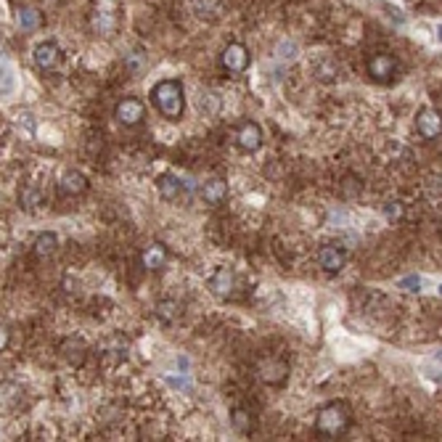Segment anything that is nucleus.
<instances>
[{
    "label": "nucleus",
    "mask_w": 442,
    "mask_h": 442,
    "mask_svg": "<svg viewBox=\"0 0 442 442\" xmlns=\"http://www.w3.org/2000/svg\"><path fill=\"white\" fill-rule=\"evenodd\" d=\"M236 144H239V149L247 151V154L260 151V149H263V130H260V125L251 120L241 122L239 130H236Z\"/></svg>",
    "instance_id": "0eeeda50"
},
{
    "label": "nucleus",
    "mask_w": 442,
    "mask_h": 442,
    "mask_svg": "<svg viewBox=\"0 0 442 442\" xmlns=\"http://www.w3.org/2000/svg\"><path fill=\"white\" fill-rule=\"evenodd\" d=\"M61 352H64V358L69 360L72 366H83L85 358H88V345H85L83 339H77V336H69L61 345Z\"/></svg>",
    "instance_id": "2eb2a0df"
},
{
    "label": "nucleus",
    "mask_w": 442,
    "mask_h": 442,
    "mask_svg": "<svg viewBox=\"0 0 442 442\" xmlns=\"http://www.w3.org/2000/svg\"><path fill=\"white\" fill-rule=\"evenodd\" d=\"M156 318L170 326V323H175L180 318V305L175 299H162L159 305H156Z\"/></svg>",
    "instance_id": "412c9836"
},
{
    "label": "nucleus",
    "mask_w": 442,
    "mask_h": 442,
    "mask_svg": "<svg viewBox=\"0 0 442 442\" xmlns=\"http://www.w3.org/2000/svg\"><path fill=\"white\" fill-rule=\"evenodd\" d=\"M180 188H183V183H180L175 175H170V172L156 178V191H159V196H162L165 202H175L180 196Z\"/></svg>",
    "instance_id": "dca6fc26"
},
{
    "label": "nucleus",
    "mask_w": 442,
    "mask_h": 442,
    "mask_svg": "<svg viewBox=\"0 0 442 442\" xmlns=\"http://www.w3.org/2000/svg\"><path fill=\"white\" fill-rule=\"evenodd\" d=\"M16 19H19L22 29H27V32H35V29H40V27L46 25L43 13L37 11V8H32V6H22V8L16 11Z\"/></svg>",
    "instance_id": "f3484780"
},
{
    "label": "nucleus",
    "mask_w": 442,
    "mask_h": 442,
    "mask_svg": "<svg viewBox=\"0 0 442 442\" xmlns=\"http://www.w3.org/2000/svg\"><path fill=\"white\" fill-rule=\"evenodd\" d=\"M403 286H406V291H418L421 281H418L416 275H410V278H406V281H403Z\"/></svg>",
    "instance_id": "bb28decb"
},
{
    "label": "nucleus",
    "mask_w": 442,
    "mask_h": 442,
    "mask_svg": "<svg viewBox=\"0 0 442 442\" xmlns=\"http://www.w3.org/2000/svg\"><path fill=\"white\" fill-rule=\"evenodd\" d=\"M397 59H394L392 53H376V56H371L368 59V77L371 80H376V83H392L394 74H397Z\"/></svg>",
    "instance_id": "20e7f679"
},
{
    "label": "nucleus",
    "mask_w": 442,
    "mask_h": 442,
    "mask_svg": "<svg viewBox=\"0 0 442 442\" xmlns=\"http://www.w3.org/2000/svg\"><path fill=\"white\" fill-rule=\"evenodd\" d=\"M32 59H35V64L40 67V69H56L61 64V48L56 46V43H40V46H35V50H32Z\"/></svg>",
    "instance_id": "9b49d317"
},
{
    "label": "nucleus",
    "mask_w": 442,
    "mask_h": 442,
    "mask_svg": "<svg viewBox=\"0 0 442 442\" xmlns=\"http://www.w3.org/2000/svg\"><path fill=\"white\" fill-rule=\"evenodd\" d=\"M318 265H321L326 273H339L347 265V251L339 244H323L318 249Z\"/></svg>",
    "instance_id": "1a4fd4ad"
},
{
    "label": "nucleus",
    "mask_w": 442,
    "mask_h": 442,
    "mask_svg": "<svg viewBox=\"0 0 442 442\" xmlns=\"http://www.w3.org/2000/svg\"><path fill=\"white\" fill-rule=\"evenodd\" d=\"M19 204H22L25 212H35L37 207L43 204V193L37 191L35 186H25L22 193H19Z\"/></svg>",
    "instance_id": "4be33fe9"
},
{
    "label": "nucleus",
    "mask_w": 442,
    "mask_h": 442,
    "mask_svg": "<svg viewBox=\"0 0 442 442\" xmlns=\"http://www.w3.org/2000/svg\"><path fill=\"white\" fill-rule=\"evenodd\" d=\"M202 202L209 204V207H217V204H223L228 199V183L223 178H212L207 180L202 186Z\"/></svg>",
    "instance_id": "ddd939ff"
},
{
    "label": "nucleus",
    "mask_w": 442,
    "mask_h": 442,
    "mask_svg": "<svg viewBox=\"0 0 442 442\" xmlns=\"http://www.w3.org/2000/svg\"><path fill=\"white\" fill-rule=\"evenodd\" d=\"M220 64H223V69H228L230 74H241L249 69L251 64V53L247 46H241V43H228L223 53H220Z\"/></svg>",
    "instance_id": "7ed1b4c3"
},
{
    "label": "nucleus",
    "mask_w": 442,
    "mask_h": 442,
    "mask_svg": "<svg viewBox=\"0 0 442 442\" xmlns=\"http://www.w3.org/2000/svg\"><path fill=\"white\" fill-rule=\"evenodd\" d=\"M56 249H59V236H56V233H50V230L37 233V239H35V254L37 257H50Z\"/></svg>",
    "instance_id": "aec40b11"
},
{
    "label": "nucleus",
    "mask_w": 442,
    "mask_h": 442,
    "mask_svg": "<svg viewBox=\"0 0 442 442\" xmlns=\"http://www.w3.org/2000/svg\"><path fill=\"white\" fill-rule=\"evenodd\" d=\"M318 80H323V83H334L336 80V64H331V61L326 59L321 61V67H318Z\"/></svg>",
    "instance_id": "393cba45"
},
{
    "label": "nucleus",
    "mask_w": 442,
    "mask_h": 442,
    "mask_svg": "<svg viewBox=\"0 0 442 442\" xmlns=\"http://www.w3.org/2000/svg\"><path fill=\"white\" fill-rule=\"evenodd\" d=\"M151 104L154 109L165 117V120H180L183 111H186V90H183V83L180 80H162L151 88Z\"/></svg>",
    "instance_id": "f257e3e1"
},
{
    "label": "nucleus",
    "mask_w": 442,
    "mask_h": 442,
    "mask_svg": "<svg viewBox=\"0 0 442 442\" xmlns=\"http://www.w3.org/2000/svg\"><path fill=\"white\" fill-rule=\"evenodd\" d=\"M360 193H363V183H360L358 175H345V180H342V199L352 202V199H360Z\"/></svg>",
    "instance_id": "5701e85b"
},
{
    "label": "nucleus",
    "mask_w": 442,
    "mask_h": 442,
    "mask_svg": "<svg viewBox=\"0 0 442 442\" xmlns=\"http://www.w3.org/2000/svg\"><path fill=\"white\" fill-rule=\"evenodd\" d=\"M8 342H11V331H8V326L0 323V352L8 347Z\"/></svg>",
    "instance_id": "a878e982"
},
{
    "label": "nucleus",
    "mask_w": 442,
    "mask_h": 442,
    "mask_svg": "<svg viewBox=\"0 0 442 442\" xmlns=\"http://www.w3.org/2000/svg\"><path fill=\"white\" fill-rule=\"evenodd\" d=\"M384 217L389 220V223H397V220H403L406 217V207H403V202H397V199H392V202L384 204Z\"/></svg>",
    "instance_id": "b1692460"
},
{
    "label": "nucleus",
    "mask_w": 442,
    "mask_h": 442,
    "mask_svg": "<svg viewBox=\"0 0 442 442\" xmlns=\"http://www.w3.org/2000/svg\"><path fill=\"white\" fill-rule=\"evenodd\" d=\"M352 424V413L345 403H329L315 416V431L321 437H342Z\"/></svg>",
    "instance_id": "f03ea898"
},
{
    "label": "nucleus",
    "mask_w": 442,
    "mask_h": 442,
    "mask_svg": "<svg viewBox=\"0 0 442 442\" xmlns=\"http://www.w3.org/2000/svg\"><path fill=\"white\" fill-rule=\"evenodd\" d=\"M59 191L64 196H83L88 191V178L77 170H67L59 180Z\"/></svg>",
    "instance_id": "f8f14e48"
},
{
    "label": "nucleus",
    "mask_w": 442,
    "mask_h": 442,
    "mask_svg": "<svg viewBox=\"0 0 442 442\" xmlns=\"http://www.w3.org/2000/svg\"><path fill=\"white\" fill-rule=\"evenodd\" d=\"M257 376H260V382L270 384V387H278V384L286 382L289 363L281 358H265L260 360V366H257Z\"/></svg>",
    "instance_id": "423d86ee"
},
{
    "label": "nucleus",
    "mask_w": 442,
    "mask_h": 442,
    "mask_svg": "<svg viewBox=\"0 0 442 442\" xmlns=\"http://www.w3.org/2000/svg\"><path fill=\"white\" fill-rule=\"evenodd\" d=\"M167 247L165 244H149L144 251H141V265L146 270H162L167 265Z\"/></svg>",
    "instance_id": "4468645a"
},
{
    "label": "nucleus",
    "mask_w": 442,
    "mask_h": 442,
    "mask_svg": "<svg viewBox=\"0 0 442 442\" xmlns=\"http://www.w3.org/2000/svg\"><path fill=\"white\" fill-rule=\"evenodd\" d=\"M114 120L125 125V127H135V125H141L146 120V106L144 101H138V98H125L120 101L117 106H114Z\"/></svg>",
    "instance_id": "39448f33"
},
{
    "label": "nucleus",
    "mask_w": 442,
    "mask_h": 442,
    "mask_svg": "<svg viewBox=\"0 0 442 442\" xmlns=\"http://www.w3.org/2000/svg\"><path fill=\"white\" fill-rule=\"evenodd\" d=\"M230 427L239 431V434H251L254 431V416H251L247 408H233L230 410Z\"/></svg>",
    "instance_id": "a211bd4d"
},
{
    "label": "nucleus",
    "mask_w": 442,
    "mask_h": 442,
    "mask_svg": "<svg viewBox=\"0 0 442 442\" xmlns=\"http://www.w3.org/2000/svg\"><path fill=\"white\" fill-rule=\"evenodd\" d=\"M101 355L106 360H111V363H120V360L127 358V342L120 339V336H111L106 345L101 347Z\"/></svg>",
    "instance_id": "6ab92c4d"
},
{
    "label": "nucleus",
    "mask_w": 442,
    "mask_h": 442,
    "mask_svg": "<svg viewBox=\"0 0 442 442\" xmlns=\"http://www.w3.org/2000/svg\"><path fill=\"white\" fill-rule=\"evenodd\" d=\"M416 130L424 141H434L440 138L442 132V122H440V111L437 109H421L416 117Z\"/></svg>",
    "instance_id": "9d476101"
},
{
    "label": "nucleus",
    "mask_w": 442,
    "mask_h": 442,
    "mask_svg": "<svg viewBox=\"0 0 442 442\" xmlns=\"http://www.w3.org/2000/svg\"><path fill=\"white\" fill-rule=\"evenodd\" d=\"M207 286L212 291V297L228 299L233 294V289H236V273H233V268H217L215 273L209 275Z\"/></svg>",
    "instance_id": "6e6552de"
}]
</instances>
